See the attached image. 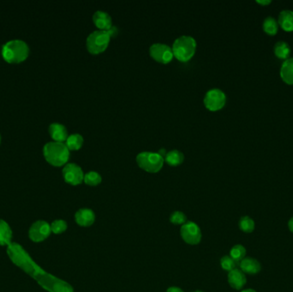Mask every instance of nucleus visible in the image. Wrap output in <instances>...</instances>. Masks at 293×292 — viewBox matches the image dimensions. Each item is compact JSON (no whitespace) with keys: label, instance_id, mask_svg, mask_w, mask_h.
I'll return each instance as SVG.
<instances>
[{"label":"nucleus","instance_id":"f257e3e1","mask_svg":"<svg viewBox=\"0 0 293 292\" xmlns=\"http://www.w3.org/2000/svg\"><path fill=\"white\" fill-rule=\"evenodd\" d=\"M7 254L12 262L36 280L48 292H74L67 282L48 274L36 264L21 245L12 242L7 247Z\"/></svg>","mask_w":293,"mask_h":292},{"label":"nucleus","instance_id":"f03ea898","mask_svg":"<svg viewBox=\"0 0 293 292\" xmlns=\"http://www.w3.org/2000/svg\"><path fill=\"white\" fill-rule=\"evenodd\" d=\"M30 46L23 40H12L2 48V56L6 62L19 64L29 57Z\"/></svg>","mask_w":293,"mask_h":292},{"label":"nucleus","instance_id":"7ed1b4c3","mask_svg":"<svg viewBox=\"0 0 293 292\" xmlns=\"http://www.w3.org/2000/svg\"><path fill=\"white\" fill-rule=\"evenodd\" d=\"M43 154L49 164L62 166L68 162L70 150L64 142H49L43 146Z\"/></svg>","mask_w":293,"mask_h":292},{"label":"nucleus","instance_id":"20e7f679","mask_svg":"<svg viewBox=\"0 0 293 292\" xmlns=\"http://www.w3.org/2000/svg\"><path fill=\"white\" fill-rule=\"evenodd\" d=\"M172 52L179 61L186 62L192 58L196 50V40L190 36H181L175 40L172 45Z\"/></svg>","mask_w":293,"mask_h":292},{"label":"nucleus","instance_id":"39448f33","mask_svg":"<svg viewBox=\"0 0 293 292\" xmlns=\"http://www.w3.org/2000/svg\"><path fill=\"white\" fill-rule=\"evenodd\" d=\"M136 162L146 172L155 173L162 168L165 160L158 152L143 151L136 156Z\"/></svg>","mask_w":293,"mask_h":292},{"label":"nucleus","instance_id":"423d86ee","mask_svg":"<svg viewBox=\"0 0 293 292\" xmlns=\"http://www.w3.org/2000/svg\"><path fill=\"white\" fill-rule=\"evenodd\" d=\"M111 36L107 31L95 30L87 37V49L92 54H99L106 51L109 45Z\"/></svg>","mask_w":293,"mask_h":292},{"label":"nucleus","instance_id":"0eeeda50","mask_svg":"<svg viewBox=\"0 0 293 292\" xmlns=\"http://www.w3.org/2000/svg\"><path fill=\"white\" fill-rule=\"evenodd\" d=\"M203 102L207 109L212 112H216L225 106L226 96L219 88H212L206 92Z\"/></svg>","mask_w":293,"mask_h":292},{"label":"nucleus","instance_id":"6e6552de","mask_svg":"<svg viewBox=\"0 0 293 292\" xmlns=\"http://www.w3.org/2000/svg\"><path fill=\"white\" fill-rule=\"evenodd\" d=\"M149 54L155 61L160 64H168L174 57L172 49L164 43H154L149 48Z\"/></svg>","mask_w":293,"mask_h":292},{"label":"nucleus","instance_id":"1a4fd4ad","mask_svg":"<svg viewBox=\"0 0 293 292\" xmlns=\"http://www.w3.org/2000/svg\"><path fill=\"white\" fill-rule=\"evenodd\" d=\"M84 173L80 166L76 163H68L63 168V176L66 182L71 185H78L83 182Z\"/></svg>","mask_w":293,"mask_h":292},{"label":"nucleus","instance_id":"9d476101","mask_svg":"<svg viewBox=\"0 0 293 292\" xmlns=\"http://www.w3.org/2000/svg\"><path fill=\"white\" fill-rule=\"evenodd\" d=\"M181 236L184 242L189 244H198L201 239V230L194 222H186L182 226Z\"/></svg>","mask_w":293,"mask_h":292},{"label":"nucleus","instance_id":"9b49d317","mask_svg":"<svg viewBox=\"0 0 293 292\" xmlns=\"http://www.w3.org/2000/svg\"><path fill=\"white\" fill-rule=\"evenodd\" d=\"M51 226L48 222L43 220L36 221V223L33 224L30 227V238L35 242H40L44 241L50 236Z\"/></svg>","mask_w":293,"mask_h":292},{"label":"nucleus","instance_id":"f8f14e48","mask_svg":"<svg viewBox=\"0 0 293 292\" xmlns=\"http://www.w3.org/2000/svg\"><path fill=\"white\" fill-rule=\"evenodd\" d=\"M93 22L99 30H108L113 27V20L111 16L107 12L103 10H97L93 15Z\"/></svg>","mask_w":293,"mask_h":292},{"label":"nucleus","instance_id":"ddd939ff","mask_svg":"<svg viewBox=\"0 0 293 292\" xmlns=\"http://www.w3.org/2000/svg\"><path fill=\"white\" fill-rule=\"evenodd\" d=\"M228 282L233 289L241 290L247 282L245 274L241 269H233L228 274Z\"/></svg>","mask_w":293,"mask_h":292},{"label":"nucleus","instance_id":"4468645a","mask_svg":"<svg viewBox=\"0 0 293 292\" xmlns=\"http://www.w3.org/2000/svg\"><path fill=\"white\" fill-rule=\"evenodd\" d=\"M48 132H49L51 138L54 139V142H65L69 136L67 128L60 122L51 124L49 128H48Z\"/></svg>","mask_w":293,"mask_h":292},{"label":"nucleus","instance_id":"2eb2a0df","mask_svg":"<svg viewBox=\"0 0 293 292\" xmlns=\"http://www.w3.org/2000/svg\"><path fill=\"white\" fill-rule=\"evenodd\" d=\"M239 266L241 270L244 274H257L258 272H260V270H261L260 263L258 262L257 260L251 258V257H245L244 259L240 262Z\"/></svg>","mask_w":293,"mask_h":292},{"label":"nucleus","instance_id":"dca6fc26","mask_svg":"<svg viewBox=\"0 0 293 292\" xmlns=\"http://www.w3.org/2000/svg\"><path fill=\"white\" fill-rule=\"evenodd\" d=\"M76 222L81 226H90L95 222V215L92 210L89 208L80 209L75 215Z\"/></svg>","mask_w":293,"mask_h":292},{"label":"nucleus","instance_id":"f3484780","mask_svg":"<svg viewBox=\"0 0 293 292\" xmlns=\"http://www.w3.org/2000/svg\"><path fill=\"white\" fill-rule=\"evenodd\" d=\"M280 78L288 85H293V58L284 60L280 67Z\"/></svg>","mask_w":293,"mask_h":292},{"label":"nucleus","instance_id":"a211bd4d","mask_svg":"<svg viewBox=\"0 0 293 292\" xmlns=\"http://www.w3.org/2000/svg\"><path fill=\"white\" fill-rule=\"evenodd\" d=\"M278 24L280 27L287 32L293 31V12L290 10H282L278 15Z\"/></svg>","mask_w":293,"mask_h":292},{"label":"nucleus","instance_id":"6ab92c4d","mask_svg":"<svg viewBox=\"0 0 293 292\" xmlns=\"http://www.w3.org/2000/svg\"><path fill=\"white\" fill-rule=\"evenodd\" d=\"M12 232L6 221L0 220V245L9 246L12 244Z\"/></svg>","mask_w":293,"mask_h":292},{"label":"nucleus","instance_id":"aec40b11","mask_svg":"<svg viewBox=\"0 0 293 292\" xmlns=\"http://www.w3.org/2000/svg\"><path fill=\"white\" fill-rule=\"evenodd\" d=\"M164 160L170 166H177L184 162V155L178 149H172L171 151L167 152Z\"/></svg>","mask_w":293,"mask_h":292},{"label":"nucleus","instance_id":"412c9836","mask_svg":"<svg viewBox=\"0 0 293 292\" xmlns=\"http://www.w3.org/2000/svg\"><path fill=\"white\" fill-rule=\"evenodd\" d=\"M273 51L275 54L276 57L279 58V60H286L289 58L290 55V46L288 45L287 43L283 40L278 42L274 45L273 48Z\"/></svg>","mask_w":293,"mask_h":292},{"label":"nucleus","instance_id":"4be33fe9","mask_svg":"<svg viewBox=\"0 0 293 292\" xmlns=\"http://www.w3.org/2000/svg\"><path fill=\"white\" fill-rule=\"evenodd\" d=\"M83 136L80 134H71L69 136L66 140H65V145L67 146L69 150H78L80 149L83 145Z\"/></svg>","mask_w":293,"mask_h":292},{"label":"nucleus","instance_id":"5701e85b","mask_svg":"<svg viewBox=\"0 0 293 292\" xmlns=\"http://www.w3.org/2000/svg\"><path fill=\"white\" fill-rule=\"evenodd\" d=\"M264 32L269 36H275L278 33V24L275 18L272 16H267L264 19L263 25Z\"/></svg>","mask_w":293,"mask_h":292},{"label":"nucleus","instance_id":"b1692460","mask_svg":"<svg viewBox=\"0 0 293 292\" xmlns=\"http://www.w3.org/2000/svg\"><path fill=\"white\" fill-rule=\"evenodd\" d=\"M101 181H102V178H101V174L98 173L97 172H95V170H90L89 172H87L84 175V179H83V182L89 186H96V185L100 184Z\"/></svg>","mask_w":293,"mask_h":292},{"label":"nucleus","instance_id":"393cba45","mask_svg":"<svg viewBox=\"0 0 293 292\" xmlns=\"http://www.w3.org/2000/svg\"><path fill=\"white\" fill-rule=\"evenodd\" d=\"M239 228L242 232L245 233H251L255 230V221L249 216H243L240 218Z\"/></svg>","mask_w":293,"mask_h":292},{"label":"nucleus","instance_id":"a878e982","mask_svg":"<svg viewBox=\"0 0 293 292\" xmlns=\"http://www.w3.org/2000/svg\"><path fill=\"white\" fill-rule=\"evenodd\" d=\"M246 248L243 247V245L237 244L231 248V252H230V256L236 262L239 263L242 260L245 258Z\"/></svg>","mask_w":293,"mask_h":292},{"label":"nucleus","instance_id":"bb28decb","mask_svg":"<svg viewBox=\"0 0 293 292\" xmlns=\"http://www.w3.org/2000/svg\"><path fill=\"white\" fill-rule=\"evenodd\" d=\"M220 265L225 271L231 272V270L236 268L237 262L231 256H225L220 260Z\"/></svg>","mask_w":293,"mask_h":292},{"label":"nucleus","instance_id":"cd10ccee","mask_svg":"<svg viewBox=\"0 0 293 292\" xmlns=\"http://www.w3.org/2000/svg\"><path fill=\"white\" fill-rule=\"evenodd\" d=\"M66 229H67V224L62 220L54 221L51 224V230H52V232L55 233V234L65 232Z\"/></svg>","mask_w":293,"mask_h":292},{"label":"nucleus","instance_id":"c85d7f7f","mask_svg":"<svg viewBox=\"0 0 293 292\" xmlns=\"http://www.w3.org/2000/svg\"><path fill=\"white\" fill-rule=\"evenodd\" d=\"M170 220L174 224H182L183 226L186 223L187 218L186 216L183 212H175L171 216Z\"/></svg>","mask_w":293,"mask_h":292},{"label":"nucleus","instance_id":"c756f323","mask_svg":"<svg viewBox=\"0 0 293 292\" xmlns=\"http://www.w3.org/2000/svg\"><path fill=\"white\" fill-rule=\"evenodd\" d=\"M107 32L109 33L111 38H112V37H115V36L118 34V28H117V27H115V26H113V27L111 28Z\"/></svg>","mask_w":293,"mask_h":292},{"label":"nucleus","instance_id":"7c9ffc66","mask_svg":"<svg viewBox=\"0 0 293 292\" xmlns=\"http://www.w3.org/2000/svg\"><path fill=\"white\" fill-rule=\"evenodd\" d=\"M256 3L259 4L260 6H268L269 4H271V1L270 0H257L256 1Z\"/></svg>","mask_w":293,"mask_h":292},{"label":"nucleus","instance_id":"2f4dec72","mask_svg":"<svg viewBox=\"0 0 293 292\" xmlns=\"http://www.w3.org/2000/svg\"><path fill=\"white\" fill-rule=\"evenodd\" d=\"M166 292H184L182 290L179 289L178 287H171V288H169Z\"/></svg>","mask_w":293,"mask_h":292},{"label":"nucleus","instance_id":"473e14b6","mask_svg":"<svg viewBox=\"0 0 293 292\" xmlns=\"http://www.w3.org/2000/svg\"><path fill=\"white\" fill-rule=\"evenodd\" d=\"M158 154H160V156H161V157H163V158H165V157H166V154H167V152H166V149L160 148L159 149V151H158Z\"/></svg>","mask_w":293,"mask_h":292},{"label":"nucleus","instance_id":"72a5a7b5","mask_svg":"<svg viewBox=\"0 0 293 292\" xmlns=\"http://www.w3.org/2000/svg\"><path fill=\"white\" fill-rule=\"evenodd\" d=\"M288 228L290 230V232L293 233V217L290 218L289 222H288Z\"/></svg>","mask_w":293,"mask_h":292},{"label":"nucleus","instance_id":"f704fd0d","mask_svg":"<svg viewBox=\"0 0 293 292\" xmlns=\"http://www.w3.org/2000/svg\"><path fill=\"white\" fill-rule=\"evenodd\" d=\"M255 292V290H253V289H246V290H243V292Z\"/></svg>","mask_w":293,"mask_h":292},{"label":"nucleus","instance_id":"c9c22d12","mask_svg":"<svg viewBox=\"0 0 293 292\" xmlns=\"http://www.w3.org/2000/svg\"><path fill=\"white\" fill-rule=\"evenodd\" d=\"M0 144H1V134H0Z\"/></svg>","mask_w":293,"mask_h":292},{"label":"nucleus","instance_id":"e433bc0d","mask_svg":"<svg viewBox=\"0 0 293 292\" xmlns=\"http://www.w3.org/2000/svg\"><path fill=\"white\" fill-rule=\"evenodd\" d=\"M200 292V290H197V292Z\"/></svg>","mask_w":293,"mask_h":292}]
</instances>
